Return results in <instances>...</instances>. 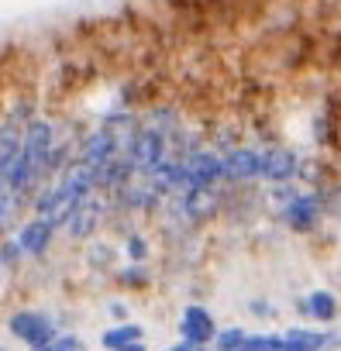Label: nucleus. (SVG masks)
Listing matches in <instances>:
<instances>
[{"instance_id": "f257e3e1", "label": "nucleus", "mask_w": 341, "mask_h": 351, "mask_svg": "<svg viewBox=\"0 0 341 351\" xmlns=\"http://www.w3.org/2000/svg\"><path fill=\"white\" fill-rule=\"evenodd\" d=\"M4 327H8L11 341L25 344V351L49 344V341H52L56 334H62V330H73V327H66V320H62L56 310H45V306H14V310L8 313Z\"/></svg>"}, {"instance_id": "f03ea898", "label": "nucleus", "mask_w": 341, "mask_h": 351, "mask_svg": "<svg viewBox=\"0 0 341 351\" xmlns=\"http://www.w3.org/2000/svg\"><path fill=\"white\" fill-rule=\"evenodd\" d=\"M276 221L293 231V234H314L324 221H327V197L324 186H303L293 200H286L283 207L272 210Z\"/></svg>"}, {"instance_id": "7ed1b4c3", "label": "nucleus", "mask_w": 341, "mask_h": 351, "mask_svg": "<svg viewBox=\"0 0 341 351\" xmlns=\"http://www.w3.org/2000/svg\"><path fill=\"white\" fill-rule=\"evenodd\" d=\"M114 221V210H110V200L104 193H93L86 197L59 228V238L73 241V245H90L93 238L104 234V228Z\"/></svg>"}, {"instance_id": "20e7f679", "label": "nucleus", "mask_w": 341, "mask_h": 351, "mask_svg": "<svg viewBox=\"0 0 341 351\" xmlns=\"http://www.w3.org/2000/svg\"><path fill=\"white\" fill-rule=\"evenodd\" d=\"M217 317L211 313L207 303H187L176 317V337L190 348H200V351H211L214 337H217Z\"/></svg>"}, {"instance_id": "39448f33", "label": "nucleus", "mask_w": 341, "mask_h": 351, "mask_svg": "<svg viewBox=\"0 0 341 351\" xmlns=\"http://www.w3.org/2000/svg\"><path fill=\"white\" fill-rule=\"evenodd\" d=\"M11 234H14L25 262H45L52 255L56 241H59V228L49 224V221H42V217H35V214H28Z\"/></svg>"}, {"instance_id": "423d86ee", "label": "nucleus", "mask_w": 341, "mask_h": 351, "mask_svg": "<svg viewBox=\"0 0 341 351\" xmlns=\"http://www.w3.org/2000/svg\"><path fill=\"white\" fill-rule=\"evenodd\" d=\"M341 330L334 327H314V324H293L279 330V351H338Z\"/></svg>"}, {"instance_id": "0eeeda50", "label": "nucleus", "mask_w": 341, "mask_h": 351, "mask_svg": "<svg viewBox=\"0 0 341 351\" xmlns=\"http://www.w3.org/2000/svg\"><path fill=\"white\" fill-rule=\"evenodd\" d=\"M293 310H296V317H300L303 324L327 327V324L338 320L341 300H338V293H331V289H310V293H303V296L293 303Z\"/></svg>"}, {"instance_id": "6e6552de", "label": "nucleus", "mask_w": 341, "mask_h": 351, "mask_svg": "<svg viewBox=\"0 0 341 351\" xmlns=\"http://www.w3.org/2000/svg\"><path fill=\"white\" fill-rule=\"evenodd\" d=\"M110 279L121 293H145V289L155 286V269H152V262H145V265L141 262H121L110 272Z\"/></svg>"}, {"instance_id": "1a4fd4ad", "label": "nucleus", "mask_w": 341, "mask_h": 351, "mask_svg": "<svg viewBox=\"0 0 341 351\" xmlns=\"http://www.w3.org/2000/svg\"><path fill=\"white\" fill-rule=\"evenodd\" d=\"M145 337H148L145 324H138V320H121V324L104 327L100 337H97V344H100L104 351H124V348H131V344H141Z\"/></svg>"}, {"instance_id": "9d476101", "label": "nucleus", "mask_w": 341, "mask_h": 351, "mask_svg": "<svg viewBox=\"0 0 341 351\" xmlns=\"http://www.w3.org/2000/svg\"><path fill=\"white\" fill-rule=\"evenodd\" d=\"M117 252H121V258L124 262H152V255H155V245H152V238L145 234V231H138V228H128L124 231V238H121V245H117Z\"/></svg>"}, {"instance_id": "9b49d317", "label": "nucleus", "mask_w": 341, "mask_h": 351, "mask_svg": "<svg viewBox=\"0 0 341 351\" xmlns=\"http://www.w3.org/2000/svg\"><path fill=\"white\" fill-rule=\"evenodd\" d=\"M117 258H121L117 245H110V241H104V238H93V241L86 245V262H90L93 269L107 272V276L117 269Z\"/></svg>"}, {"instance_id": "f8f14e48", "label": "nucleus", "mask_w": 341, "mask_h": 351, "mask_svg": "<svg viewBox=\"0 0 341 351\" xmlns=\"http://www.w3.org/2000/svg\"><path fill=\"white\" fill-rule=\"evenodd\" d=\"M25 255L14 241V234H0V276H18L25 269Z\"/></svg>"}, {"instance_id": "ddd939ff", "label": "nucleus", "mask_w": 341, "mask_h": 351, "mask_svg": "<svg viewBox=\"0 0 341 351\" xmlns=\"http://www.w3.org/2000/svg\"><path fill=\"white\" fill-rule=\"evenodd\" d=\"M248 327H242V324H228V327H217V337H214V344H211V351H238L245 341H248Z\"/></svg>"}, {"instance_id": "4468645a", "label": "nucleus", "mask_w": 341, "mask_h": 351, "mask_svg": "<svg viewBox=\"0 0 341 351\" xmlns=\"http://www.w3.org/2000/svg\"><path fill=\"white\" fill-rule=\"evenodd\" d=\"M32 351H90V344H86V337H83L80 330H62V334H56L49 344L32 348Z\"/></svg>"}, {"instance_id": "2eb2a0df", "label": "nucleus", "mask_w": 341, "mask_h": 351, "mask_svg": "<svg viewBox=\"0 0 341 351\" xmlns=\"http://www.w3.org/2000/svg\"><path fill=\"white\" fill-rule=\"evenodd\" d=\"M238 351H279V330H255Z\"/></svg>"}, {"instance_id": "dca6fc26", "label": "nucleus", "mask_w": 341, "mask_h": 351, "mask_svg": "<svg viewBox=\"0 0 341 351\" xmlns=\"http://www.w3.org/2000/svg\"><path fill=\"white\" fill-rule=\"evenodd\" d=\"M248 313H252L255 320H272L279 310H276L269 300H248Z\"/></svg>"}, {"instance_id": "f3484780", "label": "nucleus", "mask_w": 341, "mask_h": 351, "mask_svg": "<svg viewBox=\"0 0 341 351\" xmlns=\"http://www.w3.org/2000/svg\"><path fill=\"white\" fill-rule=\"evenodd\" d=\"M104 310L110 313V320H114V324L131 320V306H128V300H107V306H104Z\"/></svg>"}, {"instance_id": "a211bd4d", "label": "nucleus", "mask_w": 341, "mask_h": 351, "mask_svg": "<svg viewBox=\"0 0 341 351\" xmlns=\"http://www.w3.org/2000/svg\"><path fill=\"white\" fill-rule=\"evenodd\" d=\"M162 351H200V348H190V344L176 341V344H169V348H162Z\"/></svg>"}, {"instance_id": "6ab92c4d", "label": "nucleus", "mask_w": 341, "mask_h": 351, "mask_svg": "<svg viewBox=\"0 0 341 351\" xmlns=\"http://www.w3.org/2000/svg\"><path fill=\"white\" fill-rule=\"evenodd\" d=\"M124 351H148V344L141 341V344H131V348H124Z\"/></svg>"}, {"instance_id": "aec40b11", "label": "nucleus", "mask_w": 341, "mask_h": 351, "mask_svg": "<svg viewBox=\"0 0 341 351\" xmlns=\"http://www.w3.org/2000/svg\"><path fill=\"white\" fill-rule=\"evenodd\" d=\"M0 351H8V348H4V344H0Z\"/></svg>"}]
</instances>
